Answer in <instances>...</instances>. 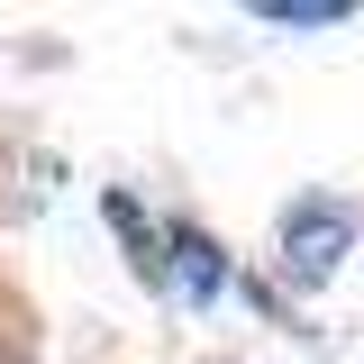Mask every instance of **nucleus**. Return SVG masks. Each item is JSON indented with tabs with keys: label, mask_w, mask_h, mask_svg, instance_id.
Returning <instances> with one entry per match:
<instances>
[{
	"label": "nucleus",
	"mask_w": 364,
	"mask_h": 364,
	"mask_svg": "<svg viewBox=\"0 0 364 364\" xmlns=\"http://www.w3.org/2000/svg\"><path fill=\"white\" fill-rule=\"evenodd\" d=\"M346 246H355V210L346 200H291L282 210V273L291 282H328Z\"/></svg>",
	"instance_id": "nucleus-1"
},
{
	"label": "nucleus",
	"mask_w": 364,
	"mask_h": 364,
	"mask_svg": "<svg viewBox=\"0 0 364 364\" xmlns=\"http://www.w3.org/2000/svg\"><path fill=\"white\" fill-rule=\"evenodd\" d=\"M146 282H155V291H173L182 310H200V301H219V291H228V255L200 237V228H164V246H155Z\"/></svg>",
	"instance_id": "nucleus-2"
},
{
	"label": "nucleus",
	"mask_w": 364,
	"mask_h": 364,
	"mask_svg": "<svg viewBox=\"0 0 364 364\" xmlns=\"http://www.w3.org/2000/svg\"><path fill=\"white\" fill-rule=\"evenodd\" d=\"M346 0H264V28H337Z\"/></svg>",
	"instance_id": "nucleus-3"
}]
</instances>
